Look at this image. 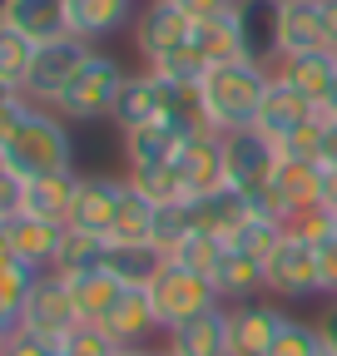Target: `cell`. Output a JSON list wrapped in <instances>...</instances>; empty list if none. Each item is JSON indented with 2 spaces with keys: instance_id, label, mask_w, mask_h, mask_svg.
Here are the masks:
<instances>
[{
  "instance_id": "4fadbf2b",
  "label": "cell",
  "mask_w": 337,
  "mask_h": 356,
  "mask_svg": "<svg viewBox=\"0 0 337 356\" xmlns=\"http://www.w3.org/2000/svg\"><path fill=\"white\" fill-rule=\"evenodd\" d=\"M179 178H184V188L189 198H203V193H214V188H228V178H224V134L214 129H194L179 159H174Z\"/></svg>"
},
{
  "instance_id": "e0dca14e",
  "label": "cell",
  "mask_w": 337,
  "mask_h": 356,
  "mask_svg": "<svg viewBox=\"0 0 337 356\" xmlns=\"http://www.w3.org/2000/svg\"><path fill=\"white\" fill-rule=\"evenodd\" d=\"M273 79L292 84L298 95H308L318 109L327 104L332 84H337V50H303V55H283L273 65Z\"/></svg>"
},
{
  "instance_id": "44dd1931",
  "label": "cell",
  "mask_w": 337,
  "mask_h": 356,
  "mask_svg": "<svg viewBox=\"0 0 337 356\" xmlns=\"http://www.w3.org/2000/svg\"><path fill=\"white\" fill-rule=\"evenodd\" d=\"M303 50H327L318 0H278V60Z\"/></svg>"
},
{
  "instance_id": "6da1fadb",
  "label": "cell",
  "mask_w": 337,
  "mask_h": 356,
  "mask_svg": "<svg viewBox=\"0 0 337 356\" xmlns=\"http://www.w3.org/2000/svg\"><path fill=\"white\" fill-rule=\"evenodd\" d=\"M0 168H10L20 184H30V178H50V173H75L70 124L55 109H45V104H30L20 114V124L0 139Z\"/></svg>"
},
{
  "instance_id": "d6a6232c",
  "label": "cell",
  "mask_w": 337,
  "mask_h": 356,
  "mask_svg": "<svg viewBox=\"0 0 337 356\" xmlns=\"http://www.w3.org/2000/svg\"><path fill=\"white\" fill-rule=\"evenodd\" d=\"M30 65H35V40H30V35H20L15 25L0 20V84L25 89Z\"/></svg>"
},
{
  "instance_id": "5b68a950",
  "label": "cell",
  "mask_w": 337,
  "mask_h": 356,
  "mask_svg": "<svg viewBox=\"0 0 337 356\" xmlns=\"http://www.w3.org/2000/svg\"><path fill=\"white\" fill-rule=\"evenodd\" d=\"M149 302H154V317H159L164 332L189 322V317H198V312H208V307H224L214 277H198V273H189V267H179V262H168L164 273L149 282Z\"/></svg>"
},
{
  "instance_id": "7bdbcfd3",
  "label": "cell",
  "mask_w": 337,
  "mask_h": 356,
  "mask_svg": "<svg viewBox=\"0 0 337 356\" xmlns=\"http://www.w3.org/2000/svg\"><path fill=\"white\" fill-rule=\"evenodd\" d=\"M20 193H25V184H20L10 168H0V222L20 213Z\"/></svg>"
},
{
  "instance_id": "836d02e7",
  "label": "cell",
  "mask_w": 337,
  "mask_h": 356,
  "mask_svg": "<svg viewBox=\"0 0 337 356\" xmlns=\"http://www.w3.org/2000/svg\"><path fill=\"white\" fill-rule=\"evenodd\" d=\"M283 233H288V222H283V218H273V213H253L243 228H238V238H233L228 248H238V252H248V257L268 262L273 248L283 243Z\"/></svg>"
},
{
  "instance_id": "74e56055",
  "label": "cell",
  "mask_w": 337,
  "mask_h": 356,
  "mask_svg": "<svg viewBox=\"0 0 337 356\" xmlns=\"http://www.w3.org/2000/svg\"><path fill=\"white\" fill-rule=\"evenodd\" d=\"M184 233H194V198H184V203H159V213H154V243L168 252Z\"/></svg>"
},
{
  "instance_id": "ab89813d",
  "label": "cell",
  "mask_w": 337,
  "mask_h": 356,
  "mask_svg": "<svg viewBox=\"0 0 337 356\" xmlns=\"http://www.w3.org/2000/svg\"><path fill=\"white\" fill-rule=\"evenodd\" d=\"M55 351H60V346H50L45 337H35V332H25V327H20L6 346H0V356H55Z\"/></svg>"
},
{
  "instance_id": "ffe728a7",
  "label": "cell",
  "mask_w": 337,
  "mask_h": 356,
  "mask_svg": "<svg viewBox=\"0 0 337 356\" xmlns=\"http://www.w3.org/2000/svg\"><path fill=\"white\" fill-rule=\"evenodd\" d=\"M119 346H149V337L154 332H164L159 327V317H154V302H149V287H124L119 292V302L109 307V317L100 322Z\"/></svg>"
},
{
  "instance_id": "2e32d148",
  "label": "cell",
  "mask_w": 337,
  "mask_h": 356,
  "mask_svg": "<svg viewBox=\"0 0 337 356\" xmlns=\"http://www.w3.org/2000/svg\"><path fill=\"white\" fill-rule=\"evenodd\" d=\"M124 168H159V163H174L189 134L174 124V119H154V124H139V129H124Z\"/></svg>"
},
{
  "instance_id": "3957f363",
  "label": "cell",
  "mask_w": 337,
  "mask_h": 356,
  "mask_svg": "<svg viewBox=\"0 0 337 356\" xmlns=\"http://www.w3.org/2000/svg\"><path fill=\"white\" fill-rule=\"evenodd\" d=\"M124 79H130V70H124L109 50H90V60L79 65V74L65 84V95L50 104L65 124H100L114 114V99Z\"/></svg>"
},
{
  "instance_id": "f5cc1de1",
  "label": "cell",
  "mask_w": 337,
  "mask_h": 356,
  "mask_svg": "<svg viewBox=\"0 0 337 356\" xmlns=\"http://www.w3.org/2000/svg\"><path fill=\"white\" fill-rule=\"evenodd\" d=\"M318 356H332V351H327V346H322V351H318Z\"/></svg>"
},
{
  "instance_id": "277c9868",
  "label": "cell",
  "mask_w": 337,
  "mask_h": 356,
  "mask_svg": "<svg viewBox=\"0 0 337 356\" xmlns=\"http://www.w3.org/2000/svg\"><path fill=\"white\" fill-rule=\"evenodd\" d=\"M278 159H283V149L268 139L263 129H253V124L224 134V178H228V188L248 193L253 203L268 193L273 173H278Z\"/></svg>"
},
{
  "instance_id": "83f0119b",
  "label": "cell",
  "mask_w": 337,
  "mask_h": 356,
  "mask_svg": "<svg viewBox=\"0 0 337 356\" xmlns=\"http://www.w3.org/2000/svg\"><path fill=\"white\" fill-rule=\"evenodd\" d=\"M65 282H70V297H75L79 322H104L109 307H114L119 292H124V282L109 273V267H100V273H84V277H65Z\"/></svg>"
},
{
  "instance_id": "4dcf8cb0",
  "label": "cell",
  "mask_w": 337,
  "mask_h": 356,
  "mask_svg": "<svg viewBox=\"0 0 337 356\" xmlns=\"http://www.w3.org/2000/svg\"><path fill=\"white\" fill-rule=\"evenodd\" d=\"M238 10V6H233ZM194 50L203 55V65H228V60H243V35H238V20L233 15H219V20H194Z\"/></svg>"
},
{
  "instance_id": "681fc988",
  "label": "cell",
  "mask_w": 337,
  "mask_h": 356,
  "mask_svg": "<svg viewBox=\"0 0 337 356\" xmlns=\"http://www.w3.org/2000/svg\"><path fill=\"white\" fill-rule=\"evenodd\" d=\"M119 356H159L154 346H119Z\"/></svg>"
},
{
  "instance_id": "cb8c5ba5",
  "label": "cell",
  "mask_w": 337,
  "mask_h": 356,
  "mask_svg": "<svg viewBox=\"0 0 337 356\" xmlns=\"http://www.w3.org/2000/svg\"><path fill=\"white\" fill-rule=\"evenodd\" d=\"M214 287H219L224 307H238V302H253V297H263V292H268V273H263V262H258V257H248V252L228 248L224 262L214 267Z\"/></svg>"
},
{
  "instance_id": "f1b7e54d",
  "label": "cell",
  "mask_w": 337,
  "mask_h": 356,
  "mask_svg": "<svg viewBox=\"0 0 337 356\" xmlns=\"http://www.w3.org/2000/svg\"><path fill=\"white\" fill-rule=\"evenodd\" d=\"M104 257H109V238L65 228V243H60V252H55V267H50V273H60V277H84V273H100Z\"/></svg>"
},
{
  "instance_id": "d6986e66",
  "label": "cell",
  "mask_w": 337,
  "mask_h": 356,
  "mask_svg": "<svg viewBox=\"0 0 337 356\" xmlns=\"http://www.w3.org/2000/svg\"><path fill=\"white\" fill-rule=\"evenodd\" d=\"M238 35H243V60L253 65H278V0H238Z\"/></svg>"
},
{
  "instance_id": "f546056e",
  "label": "cell",
  "mask_w": 337,
  "mask_h": 356,
  "mask_svg": "<svg viewBox=\"0 0 337 356\" xmlns=\"http://www.w3.org/2000/svg\"><path fill=\"white\" fill-rule=\"evenodd\" d=\"M154 213H159V203L144 198L130 178H124V198H119V213H114L109 243H154Z\"/></svg>"
},
{
  "instance_id": "e575fe53",
  "label": "cell",
  "mask_w": 337,
  "mask_h": 356,
  "mask_svg": "<svg viewBox=\"0 0 337 356\" xmlns=\"http://www.w3.org/2000/svg\"><path fill=\"white\" fill-rule=\"evenodd\" d=\"M124 178H130L144 198H154V203H184V198H189V188H184V178H179L174 163H159V168H124Z\"/></svg>"
},
{
  "instance_id": "f35d334b",
  "label": "cell",
  "mask_w": 337,
  "mask_h": 356,
  "mask_svg": "<svg viewBox=\"0 0 337 356\" xmlns=\"http://www.w3.org/2000/svg\"><path fill=\"white\" fill-rule=\"evenodd\" d=\"M60 356H119V341H114L100 322H79V327L60 341Z\"/></svg>"
},
{
  "instance_id": "ee69618b",
  "label": "cell",
  "mask_w": 337,
  "mask_h": 356,
  "mask_svg": "<svg viewBox=\"0 0 337 356\" xmlns=\"http://www.w3.org/2000/svg\"><path fill=\"white\" fill-rule=\"evenodd\" d=\"M318 203L337 213V163H318Z\"/></svg>"
},
{
  "instance_id": "bcb514c9",
  "label": "cell",
  "mask_w": 337,
  "mask_h": 356,
  "mask_svg": "<svg viewBox=\"0 0 337 356\" xmlns=\"http://www.w3.org/2000/svg\"><path fill=\"white\" fill-rule=\"evenodd\" d=\"M322 10V35H327V50H337V0H318Z\"/></svg>"
},
{
  "instance_id": "603a6c76",
  "label": "cell",
  "mask_w": 337,
  "mask_h": 356,
  "mask_svg": "<svg viewBox=\"0 0 337 356\" xmlns=\"http://www.w3.org/2000/svg\"><path fill=\"white\" fill-rule=\"evenodd\" d=\"M134 0H70V35L79 40H109L124 25H134Z\"/></svg>"
},
{
  "instance_id": "9c48e42d",
  "label": "cell",
  "mask_w": 337,
  "mask_h": 356,
  "mask_svg": "<svg viewBox=\"0 0 337 356\" xmlns=\"http://www.w3.org/2000/svg\"><path fill=\"white\" fill-rule=\"evenodd\" d=\"M189 35H194V15L179 0H149L134 15V50L144 65H159L164 55H174L179 44H189Z\"/></svg>"
},
{
  "instance_id": "1f68e13d",
  "label": "cell",
  "mask_w": 337,
  "mask_h": 356,
  "mask_svg": "<svg viewBox=\"0 0 337 356\" xmlns=\"http://www.w3.org/2000/svg\"><path fill=\"white\" fill-rule=\"evenodd\" d=\"M224 252H228V243H224V238L194 228V233H184L174 248H168V262L189 267V273H198V277H214V267L224 262Z\"/></svg>"
},
{
  "instance_id": "7c38bea8",
  "label": "cell",
  "mask_w": 337,
  "mask_h": 356,
  "mask_svg": "<svg viewBox=\"0 0 337 356\" xmlns=\"http://www.w3.org/2000/svg\"><path fill=\"white\" fill-rule=\"evenodd\" d=\"M119 198H124V178H109V173H79L65 228H79V233H100V238H109L114 213H119Z\"/></svg>"
},
{
  "instance_id": "7a4b0ae2",
  "label": "cell",
  "mask_w": 337,
  "mask_h": 356,
  "mask_svg": "<svg viewBox=\"0 0 337 356\" xmlns=\"http://www.w3.org/2000/svg\"><path fill=\"white\" fill-rule=\"evenodd\" d=\"M268 84H273V70L268 65H253V60H228V65L203 70V79H198L203 124L214 134L248 129L253 119H258V109H263Z\"/></svg>"
},
{
  "instance_id": "8992f818",
  "label": "cell",
  "mask_w": 337,
  "mask_h": 356,
  "mask_svg": "<svg viewBox=\"0 0 337 356\" xmlns=\"http://www.w3.org/2000/svg\"><path fill=\"white\" fill-rule=\"evenodd\" d=\"M90 50H95V44L79 40V35H60V40L35 44V65H30V79H25L20 95H25L30 104H45V109H50V104L65 95V84L79 74V65L90 60Z\"/></svg>"
},
{
  "instance_id": "f907efd6",
  "label": "cell",
  "mask_w": 337,
  "mask_h": 356,
  "mask_svg": "<svg viewBox=\"0 0 337 356\" xmlns=\"http://www.w3.org/2000/svg\"><path fill=\"white\" fill-rule=\"evenodd\" d=\"M6 257H15V252H10V238H6V222H0V262Z\"/></svg>"
},
{
  "instance_id": "816d5d0a",
  "label": "cell",
  "mask_w": 337,
  "mask_h": 356,
  "mask_svg": "<svg viewBox=\"0 0 337 356\" xmlns=\"http://www.w3.org/2000/svg\"><path fill=\"white\" fill-rule=\"evenodd\" d=\"M6 6H10V0H0V20H6Z\"/></svg>"
},
{
  "instance_id": "d590c367",
  "label": "cell",
  "mask_w": 337,
  "mask_h": 356,
  "mask_svg": "<svg viewBox=\"0 0 337 356\" xmlns=\"http://www.w3.org/2000/svg\"><path fill=\"white\" fill-rule=\"evenodd\" d=\"M40 277H45L40 267L20 262V257H6V262H0V302H6L10 312H20V307L30 302V292H35Z\"/></svg>"
},
{
  "instance_id": "f6af8a7d",
  "label": "cell",
  "mask_w": 337,
  "mask_h": 356,
  "mask_svg": "<svg viewBox=\"0 0 337 356\" xmlns=\"http://www.w3.org/2000/svg\"><path fill=\"white\" fill-rule=\"evenodd\" d=\"M318 337H322V346L337 356V297H332V307H322V317H318Z\"/></svg>"
},
{
  "instance_id": "db71d44e",
  "label": "cell",
  "mask_w": 337,
  "mask_h": 356,
  "mask_svg": "<svg viewBox=\"0 0 337 356\" xmlns=\"http://www.w3.org/2000/svg\"><path fill=\"white\" fill-rule=\"evenodd\" d=\"M159 356H168V351H159Z\"/></svg>"
},
{
  "instance_id": "30bf717a",
  "label": "cell",
  "mask_w": 337,
  "mask_h": 356,
  "mask_svg": "<svg viewBox=\"0 0 337 356\" xmlns=\"http://www.w3.org/2000/svg\"><path fill=\"white\" fill-rule=\"evenodd\" d=\"M168 104H174V79H164V74H154V70H139V74L124 79L109 124H114L119 134H124V129H139V124L168 119Z\"/></svg>"
},
{
  "instance_id": "11a10c76",
  "label": "cell",
  "mask_w": 337,
  "mask_h": 356,
  "mask_svg": "<svg viewBox=\"0 0 337 356\" xmlns=\"http://www.w3.org/2000/svg\"><path fill=\"white\" fill-rule=\"evenodd\" d=\"M55 356H60V351H55Z\"/></svg>"
},
{
  "instance_id": "8fae6325",
  "label": "cell",
  "mask_w": 337,
  "mask_h": 356,
  "mask_svg": "<svg viewBox=\"0 0 337 356\" xmlns=\"http://www.w3.org/2000/svg\"><path fill=\"white\" fill-rule=\"evenodd\" d=\"M283 322H288V312L273 297H253V302L228 307V356H268Z\"/></svg>"
},
{
  "instance_id": "ac0fdd59",
  "label": "cell",
  "mask_w": 337,
  "mask_h": 356,
  "mask_svg": "<svg viewBox=\"0 0 337 356\" xmlns=\"http://www.w3.org/2000/svg\"><path fill=\"white\" fill-rule=\"evenodd\" d=\"M6 238H10V252L40 273L55 267V252L65 243V222H45V218H30V213H15L6 218Z\"/></svg>"
},
{
  "instance_id": "52a82bcc",
  "label": "cell",
  "mask_w": 337,
  "mask_h": 356,
  "mask_svg": "<svg viewBox=\"0 0 337 356\" xmlns=\"http://www.w3.org/2000/svg\"><path fill=\"white\" fill-rule=\"evenodd\" d=\"M268 273V297L278 302H303V297H322V277H318V243L283 233V243L273 248V257L263 262Z\"/></svg>"
},
{
  "instance_id": "b9f144b4",
  "label": "cell",
  "mask_w": 337,
  "mask_h": 356,
  "mask_svg": "<svg viewBox=\"0 0 337 356\" xmlns=\"http://www.w3.org/2000/svg\"><path fill=\"white\" fill-rule=\"evenodd\" d=\"M318 163H337V114L318 109Z\"/></svg>"
},
{
  "instance_id": "5bb4252c",
  "label": "cell",
  "mask_w": 337,
  "mask_h": 356,
  "mask_svg": "<svg viewBox=\"0 0 337 356\" xmlns=\"http://www.w3.org/2000/svg\"><path fill=\"white\" fill-rule=\"evenodd\" d=\"M168 356H228V307H208L198 317L164 332Z\"/></svg>"
},
{
  "instance_id": "7dc6e473",
  "label": "cell",
  "mask_w": 337,
  "mask_h": 356,
  "mask_svg": "<svg viewBox=\"0 0 337 356\" xmlns=\"http://www.w3.org/2000/svg\"><path fill=\"white\" fill-rule=\"evenodd\" d=\"M15 332H20V312H10L6 302H0V346H6Z\"/></svg>"
},
{
  "instance_id": "c3c4849f",
  "label": "cell",
  "mask_w": 337,
  "mask_h": 356,
  "mask_svg": "<svg viewBox=\"0 0 337 356\" xmlns=\"http://www.w3.org/2000/svg\"><path fill=\"white\" fill-rule=\"evenodd\" d=\"M20 99V89H10V84H0V109H6V104H15Z\"/></svg>"
},
{
  "instance_id": "60d3db41",
  "label": "cell",
  "mask_w": 337,
  "mask_h": 356,
  "mask_svg": "<svg viewBox=\"0 0 337 356\" xmlns=\"http://www.w3.org/2000/svg\"><path fill=\"white\" fill-rule=\"evenodd\" d=\"M318 277H322V297H337V233L318 243Z\"/></svg>"
},
{
  "instance_id": "484cf974",
  "label": "cell",
  "mask_w": 337,
  "mask_h": 356,
  "mask_svg": "<svg viewBox=\"0 0 337 356\" xmlns=\"http://www.w3.org/2000/svg\"><path fill=\"white\" fill-rule=\"evenodd\" d=\"M104 267H109L124 287H149L164 267H168V252L159 243H109Z\"/></svg>"
},
{
  "instance_id": "ba28073f",
  "label": "cell",
  "mask_w": 337,
  "mask_h": 356,
  "mask_svg": "<svg viewBox=\"0 0 337 356\" xmlns=\"http://www.w3.org/2000/svg\"><path fill=\"white\" fill-rule=\"evenodd\" d=\"M20 327L35 332V337H45L50 346H60L75 327H79V312H75V297H70V282L60 273H45L35 282L30 302L20 307Z\"/></svg>"
},
{
  "instance_id": "8d00e7d4",
  "label": "cell",
  "mask_w": 337,
  "mask_h": 356,
  "mask_svg": "<svg viewBox=\"0 0 337 356\" xmlns=\"http://www.w3.org/2000/svg\"><path fill=\"white\" fill-rule=\"evenodd\" d=\"M322 351V337H318V322H298V317H288L283 332L273 337L268 356H318Z\"/></svg>"
},
{
  "instance_id": "9a60e30c",
  "label": "cell",
  "mask_w": 337,
  "mask_h": 356,
  "mask_svg": "<svg viewBox=\"0 0 337 356\" xmlns=\"http://www.w3.org/2000/svg\"><path fill=\"white\" fill-rule=\"evenodd\" d=\"M318 119V104L308 99V95H298L292 84H283V79H273L268 84V95H263V109H258V119H253V129H263L273 144H283V139H292L303 124H313Z\"/></svg>"
},
{
  "instance_id": "4316f807",
  "label": "cell",
  "mask_w": 337,
  "mask_h": 356,
  "mask_svg": "<svg viewBox=\"0 0 337 356\" xmlns=\"http://www.w3.org/2000/svg\"><path fill=\"white\" fill-rule=\"evenodd\" d=\"M75 184L79 173H50V178H30L25 193H20V213L30 218H45V222H65L70 203H75Z\"/></svg>"
},
{
  "instance_id": "d4e9b609",
  "label": "cell",
  "mask_w": 337,
  "mask_h": 356,
  "mask_svg": "<svg viewBox=\"0 0 337 356\" xmlns=\"http://www.w3.org/2000/svg\"><path fill=\"white\" fill-rule=\"evenodd\" d=\"M6 25H15L35 44L60 40V35H70V0H10V6H6Z\"/></svg>"
},
{
  "instance_id": "7402d4cb",
  "label": "cell",
  "mask_w": 337,
  "mask_h": 356,
  "mask_svg": "<svg viewBox=\"0 0 337 356\" xmlns=\"http://www.w3.org/2000/svg\"><path fill=\"white\" fill-rule=\"evenodd\" d=\"M253 213H258V208H253L248 193H238V188H214V193L194 198V228H203V233H214V238L233 243L238 228H243Z\"/></svg>"
}]
</instances>
